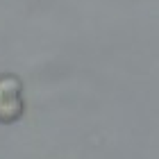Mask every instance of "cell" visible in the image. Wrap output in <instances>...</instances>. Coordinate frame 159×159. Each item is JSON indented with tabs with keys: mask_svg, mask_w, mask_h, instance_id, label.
Here are the masks:
<instances>
[{
	"mask_svg": "<svg viewBox=\"0 0 159 159\" xmlns=\"http://www.w3.org/2000/svg\"><path fill=\"white\" fill-rule=\"evenodd\" d=\"M23 114H25L23 82L11 73L0 75V123L2 125L16 123Z\"/></svg>",
	"mask_w": 159,
	"mask_h": 159,
	"instance_id": "cell-1",
	"label": "cell"
}]
</instances>
